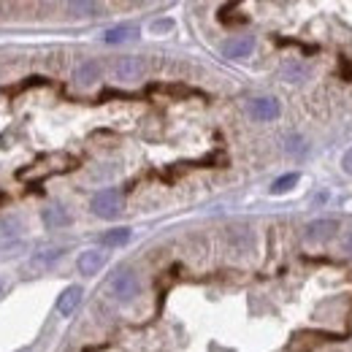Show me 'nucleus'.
<instances>
[{
    "instance_id": "obj_4",
    "label": "nucleus",
    "mask_w": 352,
    "mask_h": 352,
    "mask_svg": "<svg viewBox=\"0 0 352 352\" xmlns=\"http://www.w3.org/2000/svg\"><path fill=\"white\" fill-rule=\"evenodd\" d=\"M250 114L258 120V122H268V120H276L279 117V103L274 98H255L250 103Z\"/></svg>"
},
{
    "instance_id": "obj_2",
    "label": "nucleus",
    "mask_w": 352,
    "mask_h": 352,
    "mask_svg": "<svg viewBox=\"0 0 352 352\" xmlns=\"http://www.w3.org/2000/svg\"><path fill=\"white\" fill-rule=\"evenodd\" d=\"M111 293L117 301H133L138 296V279L131 268H122L111 276Z\"/></svg>"
},
{
    "instance_id": "obj_7",
    "label": "nucleus",
    "mask_w": 352,
    "mask_h": 352,
    "mask_svg": "<svg viewBox=\"0 0 352 352\" xmlns=\"http://www.w3.org/2000/svg\"><path fill=\"white\" fill-rule=\"evenodd\" d=\"M82 304V287H65L63 293H60V298H57V311L60 314H74V309Z\"/></svg>"
},
{
    "instance_id": "obj_3",
    "label": "nucleus",
    "mask_w": 352,
    "mask_h": 352,
    "mask_svg": "<svg viewBox=\"0 0 352 352\" xmlns=\"http://www.w3.org/2000/svg\"><path fill=\"white\" fill-rule=\"evenodd\" d=\"M144 74H146V65L141 57H120L114 63V79L120 82H138L144 79Z\"/></svg>"
},
{
    "instance_id": "obj_1",
    "label": "nucleus",
    "mask_w": 352,
    "mask_h": 352,
    "mask_svg": "<svg viewBox=\"0 0 352 352\" xmlns=\"http://www.w3.org/2000/svg\"><path fill=\"white\" fill-rule=\"evenodd\" d=\"M89 206H92V212L98 217L117 220L122 214V209H125V201H122V192H117V190H100V192H95Z\"/></svg>"
},
{
    "instance_id": "obj_12",
    "label": "nucleus",
    "mask_w": 352,
    "mask_h": 352,
    "mask_svg": "<svg viewBox=\"0 0 352 352\" xmlns=\"http://www.w3.org/2000/svg\"><path fill=\"white\" fill-rule=\"evenodd\" d=\"M106 247H122V244H128L131 241V228H114V230H109V233H103V239H100Z\"/></svg>"
},
{
    "instance_id": "obj_18",
    "label": "nucleus",
    "mask_w": 352,
    "mask_h": 352,
    "mask_svg": "<svg viewBox=\"0 0 352 352\" xmlns=\"http://www.w3.org/2000/svg\"><path fill=\"white\" fill-rule=\"evenodd\" d=\"M342 171L352 176V149H347V152H344V157H342Z\"/></svg>"
},
{
    "instance_id": "obj_9",
    "label": "nucleus",
    "mask_w": 352,
    "mask_h": 352,
    "mask_svg": "<svg viewBox=\"0 0 352 352\" xmlns=\"http://www.w3.org/2000/svg\"><path fill=\"white\" fill-rule=\"evenodd\" d=\"M138 38V28L135 25H120V28H111L103 33V41L106 44H125V41H133Z\"/></svg>"
},
{
    "instance_id": "obj_20",
    "label": "nucleus",
    "mask_w": 352,
    "mask_h": 352,
    "mask_svg": "<svg viewBox=\"0 0 352 352\" xmlns=\"http://www.w3.org/2000/svg\"><path fill=\"white\" fill-rule=\"evenodd\" d=\"M347 250L352 252V230H350V236H347Z\"/></svg>"
},
{
    "instance_id": "obj_16",
    "label": "nucleus",
    "mask_w": 352,
    "mask_h": 352,
    "mask_svg": "<svg viewBox=\"0 0 352 352\" xmlns=\"http://www.w3.org/2000/svg\"><path fill=\"white\" fill-rule=\"evenodd\" d=\"M287 152H290V155H304V152H307V146H304V138H301V135H293V138H287Z\"/></svg>"
},
{
    "instance_id": "obj_5",
    "label": "nucleus",
    "mask_w": 352,
    "mask_h": 352,
    "mask_svg": "<svg viewBox=\"0 0 352 352\" xmlns=\"http://www.w3.org/2000/svg\"><path fill=\"white\" fill-rule=\"evenodd\" d=\"M336 230H339L336 220H314L307 225V239L309 241H328L336 236Z\"/></svg>"
},
{
    "instance_id": "obj_14",
    "label": "nucleus",
    "mask_w": 352,
    "mask_h": 352,
    "mask_svg": "<svg viewBox=\"0 0 352 352\" xmlns=\"http://www.w3.org/2000/svg\"><path fill=\"white\" fill-rule=\"evenodd\" d=\"M282 76H285L287 82H304V79H307V68L298 65V63H287V65L282 68Z\"/></svg>"
},
{
    "instance_id": "obj_6",
    "label": "nucleus",
    "mask_w": 352,
    "mask_h": 352,
    "mask_svg": "<svg viewBox=\"0 0 352 352\" xmlns=\"http://www.w3.org/2000/svg\"><path fill=\"white\" fill-rule=\"evenodd\" d=\"M252 49H255V38H252V36H236V38L225 41V46H222L225 57H233V60H241V57H247Z\"/></svg>"
},
{
    "instance_id": "obj_8",
    "label": "nucleus",
    "mask_w": 352,
    "mask_h": 352,
    "mask_svg": "<svg viewBox=\"0 0 352 352\" xmlns=\"http://www.w3.org/2000/svg\"><path fill=\"white\" fill-rule=\"evenodd\" d=\"M103 263H106V258H103V252H98V250H87V252H82L79 255V271L82 274H87V276H92V274H98L100 268H103Z\"/></svg>"
},
{
    "instance_id": "obj_17",
    "label": "nucleus",
    "mask_w": 352,
    "mask_h": 352,
    "mask_svg": "<svg viewBox=\"0 0 352 352\" xmlns=\"http://www.w3.org/2000/svg\"><path fill=\"white\" fill-rule=\"evenodd\" d=\"M60 255H63V250H46V252H41V255H36V263L49 265V263H54Z\"/></svg>"
},
{
    "instance_id": "obj_15",
    "label": "nucleus",
    "mask_w": 352,
    "mask_h": 352,
    "mask_svg": "<svg viewBox=\"0 0 352 352\" xmlns=\"http://www.w3.org/2000/svg\"><path fill=\"white\" fill-rule=\"evenodd\" d=\"M68 8H71V14H74V16H95V14L100 11V6H98V3H79V0H76V3H71Z\"/></svg>"
},
{
    "instance_id": "obj_19",
    "label": "nucleus",
    "mask_w": 352,
    "mask_h": 352,
    "mask_svg": "<svg viewBox=\"0 0 352 352\" xmlns=\"http://www.w3.org/2000/svg\"><path fill=\"white\" fill-rule=\"evenodd\" d=\"M171 28V22H155V30H168Z\"/></svg>"
},
{
    "instance_id": "obj_13",
    "label": "nucleus",
    "mask_w": 352,
    "mask_h": 352,
    "mask_svg": "<svg viewBox=\"0 0 352 352\" xmlns=\"http://www.w3.org/2000/svg\"><path fill=\"white\" fill-rule=\"evenodd\" d=\"M296 184H298V174H285V176H279V179L271 184V192H274V195H282V192L293 190Z\"/></svg>"
},
{
    "instance_id": "obj_10",
    "label": "nucleus",
    "mask_w": 352,
    "mask_h": 352,
    "mask_svg": "<svg viewBox=\"0 0 352 352\" xmlns=\"http://www.w3.org/2000/svg\"><path fill=\"white\" fill-rule=\"evenodd\" d=\"M68 222H71V214H68V209H65V206L54 204V206L44 209V225H46V228L57 230V228H65Z\"/></svg>"
},
{
    "instance_id": "obj_11",
    "label": "nucleus",
    "mask_w": 352,
    "mask_h": 352,
    "mask_svg": "<svg viewBox=\"0 0 352 352\" xmlns=\"http://www.w3.org/2000/svg\"><path fill=\"white\" fill-rule=\"evenodd\" d=\"M98 76H100V65L98 63H82L76 71H74V79H76V85H82V87H89V85H95L98 82Z\"/></svg>"
}]
</instances>
